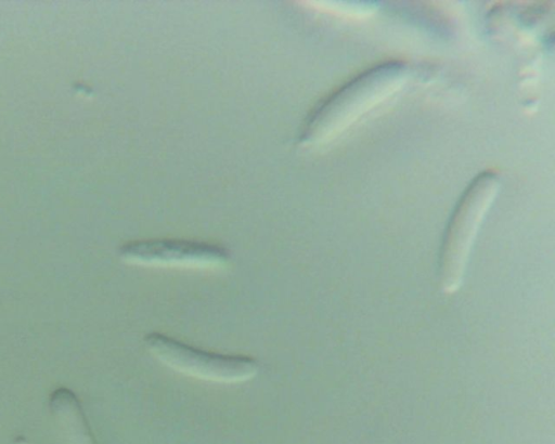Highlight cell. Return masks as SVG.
Segmentation results:
<instances>
[{"mask_svg":"<svg viewBox=\"0 0 555 444\" xmlns=\"http://www.w3.org/2000/svg\"><path fill=\"white\" fill-rule=\"evenodd\" d=\"M143 342L164 365L202 380L242 382L254 378L260 368L255 357L203 350L158 331L146 334Z\"/></svg>","mask_w":555,"mask_h":444,"instance_id":"obj_3","label":"cell"},{"mask_svg":"<svg viewBox=\"0 0 555 444\" xmlns=\"http://www.w3.org/2000/svg\"><path fill=\"white\" fill-rule=\"evenodd\" d=\"M499 186L498 173L485 170L467 184L454 207L440 259V287L446 295H453L462 285L473 244Z\"/></svg>","mask_w":555,"mask_h":444,"instance_id":"obj_2","label":"cell"},{"mask_svg":"<svg viewBox=\"0 0 555 444\" xmlns=\"http://www.w3.org/2000/svg\"><path fill=\"white\" fill-rule=\"evenodd\" d=\"M51 408L59 418L66 444H94L76 396L59 389L51 397Z\"/></svg>","mask_w":555,"mask_h":444,"instance_id":"obj_5","label":"cell"},{"mask_svg":"<svg viewBox=\"0 0 555 444\" xmlns=\"http://www.w3.org/2000/svg\"><path fill=\"white\" fill-rule=\"evenodd\" d=\"M126 263L153 267L220 269L230 261L223 246L180 238L132 240L118 250Z\"/></svg>","mask_w":555,"mask_h":444,"instance_id":"obj_4","label":"cell"},{"mask_svg":"<svg viewBox=\"0 0 555 444\" xmlns=\"http://www.w3.org/2000/svg\"><path fill=\"white\" fill-rule=\"evenodd\" d=\"M406 67L399 61L377 64L324 97L307 117L299 142H326L395 93L404 82Z\"/></svg>","mask_w":555,"mask_h":444,"instance_id":"obj_1","label":"cell"}]
</instances>
